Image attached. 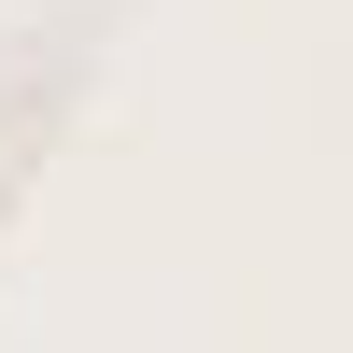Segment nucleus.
Here are the masks:
<instances>
[]
</instances>
